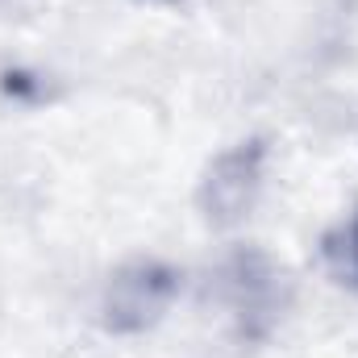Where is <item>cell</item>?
<instances>
[{"instance_id":"277c9868","label":"cell","mask_w":358,"mask_h":358,"mask_svg":"<svg viewBox=\"0 0 358 358\" xmlns=\"http://www.w3.org/2000/svg\"><path fill=\"white\" fill-rule=\"evenodd\" d=\"M325 259H329V267L338 271L342 279L358 283V208L338 234L325 238Z\"/></svg>"},{"instance_id":"5b68a950","label":"cell","mask_w":358,"mask_h":358,"mask_svg":"<svg viewBox=\"0 0 358 358\" xmlns=\"http://www.w3.org/2000/svg\"><path fill=\"white\" fill-rule=\"evenodd\" d=\"M0 88H4L8 100H17V104H29V100H42V96H46L42 76H34V71H8Z\"/></svg>"},{"instance_id":"6da1fadb","label":"cell","mask_w":358,"mask_h":358,"mask_svg":"<svg viewBox=\"0 0 358 358\" xmlns=\"http://www.w3.org/2000/svg\"><path fill=\"white\" fill-rule=\"evenodd\" d=\"M208 292L225 308V317L238 325L242 338H267L283 321L296 287H292V275L271 255L255 250V246H242L229 259H221V267L213 271Z\"/></svg>"},{"instance_id":"7a4b0ae2","label":"cell","mask_w":358,"mask_h":358,"mask_svg":"<svg viewBox=\"0 0 358 358\" xmlns=\"http://www.w3.org/2000/svg\"><path fill=\"white\" fill-rule=\"evenodd\" d=\"M183 275L163 259H129L108 275L100 292V325L117 338L155 329L176 304Z\"/></svg>"},{"instance_id":"3957f363","label":"cell","mask_w":358,"mask_h":358,"mask_svg":"<svg viewBox=\"0 0 358 358\" xmlns=\"http://www.w3.org/2000/svg\"><path fill=\"white\" fill-rule=\"evenodd\" d=\"M267 146L263 142H238L221 150L196 187V208L213 229H238L255 213L263 183H267Z\"/></svg>"}]
</instances>
